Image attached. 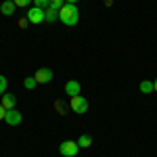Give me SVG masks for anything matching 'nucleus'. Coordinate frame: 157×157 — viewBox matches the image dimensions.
I'll use <instances>...</instances> for the list:
<instances>
[{
    "mask_svg": "<svg viewBox=\"0 0 157 157\" xmlns=\"http://www.w3.org/2000/svg\"><path fill=\"white\" fill-rule=\"evenodd\" d=\"M59 21L63 25H67V27H73V25H78L80 21V11H78V6L75 4H63L59 11Z\"/></svg>",
    "mask_w": 157,
    "mask_h": 157,
    "instance_id": "obj_1",
    "label": "nucleus"
},
{
    "mask_svg": "<svg viewBox=\"0 0 157 157\" xmlns=\"http://www.w3.org/2000/svg\"><path fill=\"white\" fill-rule=\"evenodd\" d=\"M78 151H80V145H78V140L73 143V140H63L59 147V153L63 157H75L78 155Z\"/></svg>",
    "mask_w": 157,
    "mask_h": 157,
    "instance_id": "obj_2",
    "label": "nucleus"
},
{
    "mask_svg": "<svg viewBox=\"0 0 157 157\" xmlns=\"http://www.w3.org/2000/svg\"><path fill=\"white\" fill-rule=\"evenodd\" d=\"M69 107H71L73 113H80V115H82V113L88 111V101H86L84 97H80V94H78V97L69 98Z\"/></svg>",
    "mask_w": 157,
    "mask_h": 157,
    "instance_id": "obj_3",
    "label": "nucleus"
},
{
    "mask_svg": "<svg viewBox=\"0 0 157 157\" xmlns=\"http://www.w3.org/2000/svg\"><path fill=\"white\" fill-rule=\"evenodd\" d=\"M27 21L34 25H40L44 21V9H38V6H32V9H27Z\"/></svg>",
    "mask_w": 157,
    "mask_h": 157,
    "instance_id": "obj_4",
    "label": "nucleus"
},
{
    "mask_svg": "<svg viewBox=\"0 0 157 157\" xmlns=\"http://www.w3.org/2000/svg\"><path fill=\"white\" fill-rule=\"evenodd\" d=\"M34 78H36L38 84H48L50 80L55 78V73H52V69H48V67H40V69L36 71V75H34Z\"/></svg>",
    "mask_w": 157,
    "mask_h": 157,
    "instance_id": "obj_5",
    "label": "nucleus"
},
{
    "mask_svg": "<svg viewBox=\"0 0 157 157\" xmlns=\"http://www.w3.org/2000/svg\"><path fill=\"white\" fill-rule=\"evenodd\" d=\"M21 120H23L21 111H17V109H9V111H6V117H4V121H6L9 126H19V124H21Z\"/></svg>",
    "mask_w": 157,
    "mask_h": 157,
    "instance_id": "obj_6",
    "label": "nucleus"
},
{
    "mask_svg": "<svg viewBox=\"0 0 157 157\" xmlns=\"http://www.w3.org/2000/svg\"><path fill=\"white\" fill-rule=\"evenodd\" d=\"M80 90H82V86H80V82L78 80H69L67 84H65V94L71 98V97H78L80 94Z\"/></svg>",
    "mask_w": 157,
    "mask_h": 157,
    "instance_id": "obj_7",
    "label": "nucleus"
},
{
    "mask_svg": "<svg viewBox=\"0 0 157 157\" xmlns=\"http://www.w3.org/2000/svg\"><path fill=\"white\" fill-rule=\"evenodd\" d=\"M15 9H17V4H15L13 0H4V2L0 4V13H2L4 17H11V15H15Z\"/></svg>",
    "mask_w": 157,
    "mask_h": 157,
    "instance_id": "obj_8",
    "label": "nucleus"
},
{
    "mask_svg": "<svg viewBox=\"0 0 157 157\" xmlns=\"http://www.w3.org/2000/svg\"><path fill=\"white\" fill-rule=\"evenodd\" d=\"M15 103H17V98L13 97V94H9V92L2 94V103H0V105L6 109V111H9V109H15Z\"/></svg>",
    "mask_w": 157,
    "mask_h": 157,
    "instance_id": "obj_9",
    "label": "nucleus"
},
{
    "mask_svg": "<svg viewBox=\"0 0 157 157\" xmlns=\"http://www.w3.org/2000/svg\"><path fill=\"white\" fill-rule=\"evenodd\" d=\"M59 19V11L57 9H52V6H48L46 11H44V21H48V23H55Z\"/></svg>",
    "mask_w": 157,
    "mask_h": 157,
    "instance_id": "obj_10",
    "label": "nucleus"
},
{
    "mask_svg": "<svg viewBox=\"0 0 157 157\" xmlns=\"http://www.w3.org/2000/svg\"><path fill=\"white\" fill-rule=\"evenodd\" d=\"M55 109L59 111L61 115H67V113L71 111V107H69V103H65V101H55Z\"/></svg>",
    "mask_w": 157,
    "mask_h": 157,
    "instance_id": "obj_11",
    "label": "nucleus"
},
{
    "mask_svg": "<svg viewBox=\"0 0 157 157\" xmlns=\"http://www.w3.org/2000/svg\"><path fill=\"white\" fill-rule=\"evenodd\" d=\"M78 145H80V149H90V147H92V136L82 134V136L78 138Z\"/></svg>",
    "mask_w": 157,
    "mask_h": 157,
    "instance_id": "obj_12",
    "label": "nucleus"
},
{
    "mask_svg": "<svg viewBox=\"0 0 157 157\" xmlns=\"http://www.w3.org/2000/svg\"><path fill=\"white\" fill-rule=\"evenodd\" d=\"M140 92H145V94L153 92V82H151V80H143V82H140Z\"/></svg>",
    "mask_w": 157,
    "mask_h": 157,
    "instance_id": "obj_13",
    "label": "nucleus"
},
{
    "mask_svg": "<svg viewBox=\"0 0 157 157\" xmlns=\"http://www.w3.org/2000/svg\"><path fill=\"white\" fill-rule=\"evenodd\" d=\"M23 86H25V90H34V88L38 86L36 78H25V80H23Z\"/></svg>",
    "mask_w": 157,
    "mask_h": 157,
    "instance_id": "obj_14",
    "label": "nucleus"
},
{
    "mask_svg": "<svg viewBox=\"0 0 157 157\" xmlns=\"http://www.w3.org/2000/svg\"><path fill=\"white\" fill-rule=\"evenodd\" d=\"M34 6H38V9H48L50 6V0H34Z\"/></svg>",
    "mask_w": 157,
    "mask_h": 157,
    "instance_id": "obj_15",
    "label": "nucleus"
},
{
    "mask_svg": "<svg viewBox=\"0 0 157 157\" xmlns=\"http://www.w3.org/2000/svg\"><path fill=\"white\" fill-rule=\"evenodd\" d=\"M2 94H6V78L4 75H0V97Z\"/></svg>",
    "mask_w": 157,
    "mask_h": 157,
    "instance_id": "obj_16",
    "label": "nucleus"
},
{
    "mask_svg": "<svg viewBox=\"0 0 157 157\" xmlns=\"http://www.w3.org/2000/svg\"><path fill=\"white\" fill-rule=\"evenodd\" d=\"M13 2H15L17 6H21V9H25V6H29V4H32L34 0H13Z\"/></svg>",
    "mask_w": 157,
    "mask_h": 157,
    "instance_id": "obj_17",
    "label": "nucleus"
},
{
    "mask_svg": "<svg viewBox=\"0 0 157 157\" xmlns=\"http://www.w3.org/2000/svg\"><path fill=\"white\" fill-rule=\"evenodd\" d=\"M65 4V0H50V6L52 9H57V11H61V6Z\"/></svg>",
    "mask_w": 157,
    "mask_h": 157,
    "instance_id": "obj_18",
    "label": "nucleus"
},
{
    "mask_svg": "<svg viewBox=\"0 0 157 157\" xmlns=\"http://www.w3.org/2000/svg\"><path fill=\"white\" fill-rule=\"evenodd\" d=\"M4 117H6V109H4L2 105H0V121L4 120Z\"/></svg>",
    "mask_w": 157,
    "mask_h": 157,
    "instance_id": "obj_19",
    "label": "nucleus"
},
{
    "mask_svg": "<svg viewBox=\"0 0 157 157\" xmlns=\"http://www.w3.org/2000/svg\"><path fill=\"white\" fill-rule=\"evenodd\" d=\"M27 23H29L27 17H25V19H19V27H27Z\"/></svg>",
    "mask_w": 157,
    "mask_h": 157,
    "instance_id": "obj_20",
    "label": "nucleus"
},
{
    "mask_svg": "<svg viewBox=\"0 0 157 157\" xmlns=\"http://www.w3.org/2000/svg\"><path fill=\"white\" fill-rule=\"evenodd\" d=\"M103 2H105L107 6H111V4H113V0H103Z\"/></svg>",
    "mask_w": 157,
    "mask_h": 157,
    "instance_id": "obj_21",
    "label": "nucleus"
},
{
    "mask_svg": "<svg viewBox=\"0 0 157 157\" xmlns=\"http://www.w3.org/2000/svg\"><path fill=\"white\" fill-rule=\"evenodd\" d=\"M153 92H157V80L153 82Z\"/></svg>",
    "mask_w": 157,
    "mask_h": 157,
    "instance_id": "obj_22",
    "label": "nucleus"
},
{
    "mask_svg": "<svg viewBox=\"0 0 157 157\" xmlns=\"http://www.w3.org/2000/svg\"><path fill=\"white\" fill-rule=\"evenodd\" d=\"M65 2H67V4H75L78 0H65Z\"/></svg>",
    "mask_w": 157,
    "mask_h": 157,
    "instance_id": "obj_23",
    "label": "nucleus"
}]
</instances>
